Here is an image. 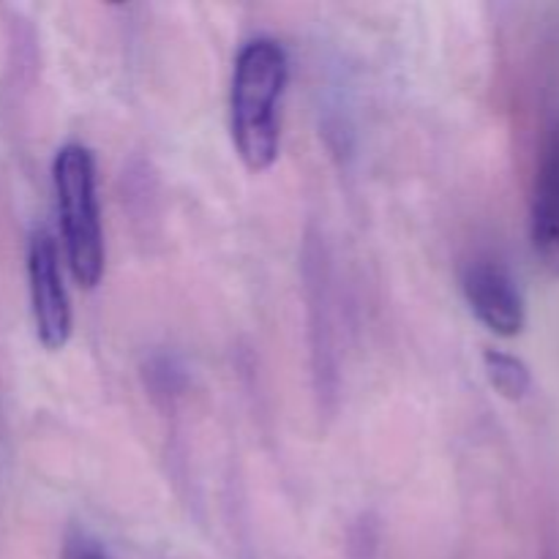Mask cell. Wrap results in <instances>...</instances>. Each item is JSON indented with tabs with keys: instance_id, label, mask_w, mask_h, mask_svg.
<instances>
[{
	"instance_id": "6da1fadb",
	"label": "cell",
	"mask_w": 559,
	"mask_h": 559,
	"mask_svg": "<svg viewBox=\"0 0 559 559\" xmlns=\"http://www.w3.org/2000/svg\"><path fill=\"white\" fill-rule=\"evenodd\" d=\"M289 55L278 38L257 36L238 49L229 85V134L249 173H267L282 153V98Z\"/></svg>"
},
{
	"instance_id": "7a4b0ae2",
	"label": "cell",
	"mask_w": 559,
	"mask_h": 559,
	"mask_svg": "<svg viewBox=\"0 0 559 559\" xmlns=\"http://www.w3.org/2000/svg\"><path fill=\"white\" fill-rule=\"evenodd\" d=\"M55 211H58L60 246L71 278L82 289H96L104 278L102 207H98L96 156L87 145L69 142L52 158Z\"/></svg>"
},
{
	"instance_id": "3957f363",
	"label": "cell",
	"mask_w": 559,
	"mask_h": 559,
	"mask_svg": "<svg viewBox=\"0 0 559 559\" xmlns=\"http://www.w3.org/2000/svg\"><path fill=\"white\" fill-rule=\"evenodd\" d=\"M27 293H31L36 342L47 353H60L69 347L74 333V311L63 282L58 240L44 227L33 229L27 240Z\"/></svg>"
},
{
	"instance_id": "277c9868",
	"label": "cell",
	"mask_w": 559,
	"mask_h": 559,
	"mask_svg": "<svg viewBox=\"0 0 559 559\" xmlns=\"http://www.w3.org/2000/svg\"><path fill=\"white\" fill-rule=\"evenodd\" d=\"M462 293L475 320L495 336L516 338L527 325V306L506 265L478 257L462 271Z\"/></svg>"
},
{
	"instance_id": "5b68a950",
	"label": "cell",
	"mask_w": 559,
	"mask_h": 559,
	"mask_svg": "<svg viewBox=\"0 0 559 559\" xmlns=\"http://www.w3.org/2000/svg\"><path fill=\"white\" fill-rule=\"evenodd\" d=\"M306 298L311 317V366H314V391L320 407L328 409L336 399L338 364H336V331L331 314V287H328L325 254L314 240L306 246Z\"/></svg>"
},
{
	"instance_id": "8992f818",
	"label": "cell",
	"mask_w": 559,
	"mask_h": 559,
	"mask_svg": "<svg viewBox=\"0 0 559 559\" xmlns=\"http://www.w3.org/2000/svg\"><path fill=\"white\" fill-rule=\"evenodd\" d=\"M530 238L544 267L559 273V126L540 153L530 211Z\"/></svg>"
},
{
	"instance_id": "52a82bcc",
	"label": "cell",
	"mask_w": 559,
	"mask_h": 559,
	"mask_svg": "<svg viewBox=\"0 0 559 559\" xmlns=\"http://www.w3.org/2000/svg\"><path fill=\"white\" fill-rule=\"evenodd\" d=\"M484 371L489 385L508 402H522L533 391V371L519 355L506 349L486 347L484 349Z\"/></svg>"
},
{
	"instance_id": "ba28073f",
	"label": "cell",
	"mask_w": 559,
	"mask_h": 559,
	"mask_svg": "<svg viewBox=\"0 0 559 559\" xmlns=\"http://www.w3.org/2000/svg\"><path fill=\"white\" fill-rule=\"evenodd\" d=\"M145 385L156 399H173L183 388V371L169 358H153L145 366Z\"/></svg>"
},
{
	"instance_id": "9c48e42d",
	"label": "cell",
	"mask_w": 559,
	"mask_h": 559,
	"mask_svg": "<svg viewBox=\"0 0 559 559\" xmlns=\"http://www.w3.org/2000/svg\"><path fill=\"white\" fill-rule=\"evenodd\" d=\"M60 559H107V555H104L102 546H98L91 535L74 533L66 540Z\"/></svg>"
}]
</instances>
